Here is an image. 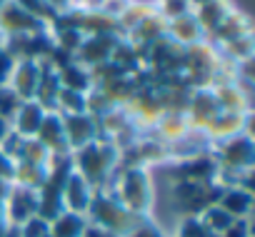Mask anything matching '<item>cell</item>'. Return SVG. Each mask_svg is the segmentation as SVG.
I'll return each instance as SVG.
<instances>
[{
    "label": "cell",
    "instance_id": "6da1fadb",
    "mask_svg": "<svg viewBox=\"0 0 255 237\" xmlns=\"http://www.w3.org/2000/svg\"><path fill=\"white\" fill-rule=\"evenodd\" d=\"M73 158V170L93 187V190H108L115 172H118V160H120V153L118 148L105 140V138H98L95 143L70 153Z\"/></svg>",
    "mask_w": 255,
    "mask_h": 237
},
{
    "label": "cell",
    "instance_id": "7a4b0ae2",
    "mask_svg": "<svg viewBox=\"0 0 255 237\" xmlns=\"http://www.w3.org/2000/svg\"><path fill=\"white\" fill-rule=\"evenodd\" d=\"M108 192L115 195V200L130 210L138 217H148L155 202V190H153V177L148 172V167H138V165H118V172L108 187Z\"/></svg>",
    "mask_w": 255,
    "mask_h": 237
},
{
    "label": "cell",
    "instance_id": "3957f363",
    "mask_svg": "<svg viewBox=\"0 0 255 237\" xmlns=\"http://www.w3.org/2000/svg\"><path fill=\"white\" fill-rule=\"evenodd\" d=\"M220 65H223L220 50L210 40H200V43L185 48V55H183V80H185V85L190 90L213 87Z\"/></svg>",
    "mask_w": 255,
    "mask_h": 237
},
{
    "label": "cell",
    "instance_id": "277c9868",
    "mask_svg": "<svg viewBox=\"0 0 255 237\" xmlns=\"http://www.w3.org/2000/svg\"><path fill=\"white\" fill-rule=\"evenodd\" d=\"M85 217H88V222H93V225H98V227L113 232L115 237H125L140 220H145V217L133 215L130 210H125V207L115 200V195L108 192V190H95Z\"/></svg>",
    "mask_w": 255,
    "mask_h": 237
},
{
    "label": "cell",
    "instance_id": "5b68a950",
    "mask_svg": "<svg viewBox=\"0 0 255 237\" xmlns=\"http://www.w3.org/2000/svg\"><path fill=\"white\" fill-rule=\"evenodd\" d=\"M220 187L215 182H173L170 185V205L178 217H198L208 205L218 202Z\"/></svg>",
    "mask_w": 255,
    "mask_h": 237
},
{
    "label": "cell",
    "instance_id": "8992f818",
    "mask_svg": "<svg viewBox=\"0 0 255 237\" xmlns=\"http://www.w3.org/2000/svg\"><path fill=\"white\" fill-rule=\"evenodd\" d=\"M218 167H230V170H253L255 162V143L250 133L233 135L223 143H215L210 148Z\"/></svg>",
    "mask_w": 255,
    "mask_h": 237
},
{
    "label": "cell",
    "instance_id": "52a82bcc",
    "mask_svg": "<svg viewBox=\"0 0 255 237\" xmlns=\"http://www.w3.org/2000/svg\"><path fill=\"white\" fill-rule=\"evenodd\" d=\"M215 172H218V162L213 158V153H203L195 158H185V160H175L173 165V182H215Z\"/></svg>",
    "mask_w": 255,
    "mask_h": 237
},
{
    "label": "cell",
    "instance_id": "ba28073f",
    "mask_svg": "<svg viewBox=\"0 0 255 237\" xmlns=\"http://www.w3.org/2000/svg\"><path fill=\"white\" fill-rule=\"evenodd\" d=\"M0 30L5 35H35V33H45L50 30L48 23H43L40 18L30 15L25 8H20L18 3H5V8L0 10Z\"/></svg>",
    "mask_w": 255,
    "mask_h": 237
},
{
    "label": "cell",
    "instance_id": "9c48e42d",
    "mask_svg": "<svg viewBox=\"0 0 255 237\" xmlns=\"http://www.w3.org/2000/svg\"><path fill=\"white\" fill-rule=\"evenodd\" d=\"M63 117V130H65V140L70 153L95 143L100 138V128H98V117L88 115V112H78V115H60Z\"/></svg>",
    "mask_w": 255,
    "mask_h": 237
},
{
    "label": "cell",
    "instance_id": "30bf717a",
    "mask_svg": "<svg viewBox=\"0 0 255 237\" xmlns=\"http://www.w3.org/2000/svg\"><path fill=\"white\" fill-rule=\"evenodd\" d=\"M220 112L218 107V100H215V92L213 87H198V90H190V100H188V107H185V117L193 130H200L205 133V128L213 123V117Z\"/></svg>",
    "mask_w": 255,
    "mask_h": 237
},
{
    "label": "cell",
    "instance_id": "8fae6325",
    "mask_svg": "<svg viewBox=\"0 0 255 237\" xmlns=\"http://www.w3.org/2000/svg\"><path fill=\"white\" fill-rule=\"evenodd\" d=\"M3 212L8 225H23L38 212V190H28L20 185H10L5 200H3Z\"/></svg>",
    "mask_w": 255,
    "mask_h": 237
},
{
    "label": "cell",
    "instance_id": "7c38bea8",
    "mask_svg": "<svg viewBox=\"0 0 255 237\" xmlns=\"http://www.w3.org/2000/svg\"><path fill=\"white\" fill-rule=\"evenodd\" d=\"M240 133H250V112H223L220 110L213 117V123L205 128V138L210 140V145L223 143Z\"/></svg>",
    "mask_w": 255,
    "mask_h": 237
},
{
    "label": "cell",
    "instance_id": "4fadbf2b",
    "mask_svg": "<svg viewBox=\"0 0 255 237\" xmlns=\"http://www.w3.org/2000/svg\"><path fill=\"white\" fill-rule=\"evenodd\" d=\"M40 82V63L38 60H15V68L10 73L8 87L20 97V100H35V90Z\"/></svg>",
    "mask_w": 255,
    "mask_h": 237
},
{
    "label": "cell",
    "instance_id": "5bb4252c",
    "mask_svg": "<svg viewBox=\"0 0 255 237\" xmlns=\"http://www.w3.org/2000/svg\"><path fill=\"white\" fill-rule=\"evenodd\" d=\"M118 38H123V35H85L83 45L75 53V60L85 68H95V65L110 60V53H113Z\"/></svg>",
    "mask_w": 255,
    "mask_h": 237
},
{
    "label": "cell",
    "instance_id": "9a60e30c",
    "mask_svg": "<svg viewBox=\"0 0 255 237\" xmlns=\"http://www.w3.org/2000/svg\"><path fill=\"white\" fill-rule=\"evenodd\" d=\"M35 140L50 153V155H70L65 130H63V117L58 112H45V120L35 135Z\"/></svg>",
    "mask_w": 255,
    "mask_h": 237
},
{
    "label": "cell",
    "instance_id": "2e32d148",
    "mask_svg": "<svg viewBox=\"0 0 255 237\" xmlns=\"http://www.w3.org/2000/svg\"><path fill=\"white\" fill-rule=\"evenodd\" d=\"M165 33H168V20L155 10V13H150L143 23H138L128 35H123V38H128L135 48H140V50H148L153 43H158L160 38H165Z\"/></svg>",
    "mask_w": 255,
    "mask_h": 237
},
{
    "label": "cell",
    "instance_id": "e0dca14e",
    "mask_svg": "<svg viewBox=\"0 0 255 237\" xmlns=\"http://www.w3.org/2000/svg\"><path fill=\"white\" fill-rule=\"evenodd\" d=\"M93 195H95V190H93V187H90V185H88V182L73 170V172L68 175L65 185H63V205H65V210L85 215L88 207H90Z\"/></svg>",
    "mask_w": 255,
    "mask_h": 237
},
{
    "label": "cell",
    "instance_id": "ac0fdd59",
    "mask_svg": "<svg viewBox=\"0 0 255 237\" xmlns=\"http://www.w3.org/2000/svg\"><path fill=\"white\" fill-rule=\"evenodd\" d=\"M45 112L48 110H43L35 100H23L20 107L15 110V115H13L10 125H13V130L20 138H35L40 125H43V120H45Z\"/></svg>",
    "mask_w": 255,
    "mask_h": 237
},
{
    "label": "cell",
    "instance_id": "d6986e66",
    "mask_svg": "<svg viewBox=\"0 0 255 237\" xmlns=\"http://www.w3.org/2000/svg\"><path fill=\"white\" fill-rule=\"evenodd\" d=\"M165 35H168L173 43L183 45V48L205 40V33H203V28H200V23H198V18H195L193 10L185 13V15H178V18L168 20V33H165Z\"/></svg>",
    "mask_w": 255,
    "mask_h": 237
},
{
    "label": "cell",
    "instance_id": "ffe728a7",
    "mask_svg": "<svg viewBox=\"0 0 255 237\" xmlns=\"http://www.w3.org/2000/svg\"><path fill=\"white\" fill-rule=\"evenodd\" d=\"M218 107L223 112H250V92L240 85V82H220L213 85Z\"/></svg>",
    "mask_w": 255,
    "mask_h": 237
},
{
    "label": "cell",
    "instance_id": "44dd1931",
    "mask_svg": "<svg viewBox=\"0 0 255 237\" xmlns=\"http://www.w3.org/2000/svg\"><path fill=\"white\" fill-rule=\"evenodd\" d=\"M253 33V25H250V20H248V15H243V13H238L235 8L225 15V20L205 38V40H210L213 45H223V43H230V40H235V38H240V35H250Z\"/></svg>",
    "mask_w": 255,
    "mask_h": 237
},
{
    "label": "cell",
    "instance_id": "7402d4cb",
    "mask_svg": "<svg viewBox=\"0 0 255 237\" xmlns=\"http://www.w3.org/2000/svg\"><path fill=\"white\" fill-rule=\"evenodd\" d=\"M218 205L233 220H248L253 212V190L250 187H225L218 197Z\"/></svg>",
    "mask_w": 255,
    "mask_h": 237
},
{
    "label": "cell",
    "instance_id": "603a6c76",
    "mask_svg": "<svg viewBox=\"0 0 255 237\" xmlns=\"http://www.w3.org/2000/svg\"><path fill=\"white\" fill-rule=\"evenodd\" d=\"M153 130L158 133V135H153V138H158V140L165 143V145H173V143H178L180 138H185L193 128H190V123H188L185 112H163V115L158 117V123L153 125Z\"/></svg>",
    "mask_w": 255,
    "mask_h": 237
},
{
    "label": "cell",
    "instance_id": "cb8c5ba5",
    "mask_svg": "<svg viewBox=\"0 0 255 237\" xmlns=\"http://www.w3.org/2000/svg\"><path fill=\"white\" fill-rule=\"evenodd\" d=\"M58 92H60L58 70H55L50 63H40V82H38V90H35V102H38L43 110L55 112Z\"/></svg>",
    "mask_w": 255,
    "mask_h": 237
},
{
    "label": "cell",
    "instance_id": "d4e9b609",
    "mask_svg": "<svg viewBox=\"0 0 255 237\" xmlns=\"http://www.w3.org/2000/svg\"><path fill=\"white\" fill-rule=\"evenodd\" d=\"M55 70H58L60 87L75 90V92H90V90H93L90 70H88L85 65H80L78 60H70V63H65L63 68H55Z\"/></svg>",
    "mask_w": 255,
    "mask_h": 237
},
{
    "label": "cell",
    "instance_id": "484cf974",
    "mask_svg": "<svg viewBox=\"0 0 255 237\" xmlns=\"http://www.w3.org/2000/svg\"><path fill=\"white\" fill-rule=\"evenodd\" d=\"M230 10H233V5L228 3V0H210V3L195 8L193 13H195V18H198V23H200V28H203L205 38H208V35L225 20V15H228Z\"/></svg>",
    "mask_w": 255,
    "mask_h": 237
},
{
    "label": "cell",
    "instance_id": "4316f807",
    "mask_svg": "<svg viewBox=\"0 0 255 237\" xmlns=\"http://www.w3.org/2000/svg\"><path fill=\"white\" fill-rule=\"evenodd\" d=\"M88 225V217L80 212L63 210L53 222H50V237H80Z\"/></svg>",
    "mask_w": 255,
    "mask_h": 237
},
{
    "label": "cell",
    "instance_id": "83f0119b",
    "mask_svg": "<svg viewBox=\"0 0 255 237\" xmlns=\"http://www.w3.org/2000/svg\"><path fill=\"white\" fill-rule=\"evenodd\" d=\"M215 48L220 50V55H223L225 60H230V63H235V65L248 63V60H253V53H255L253 33H250V35H240V38H235V40H230V43H223V45H215Z\"/></svg>",
    "mask_w": 255,
    "mask_h": 237
},
{
    "label": "cell",
    "instance_id": "f1b7e54d",
    "mask_svg": "<svg viewBox=\"0 0 255 237\" xmlns=\"http://www.w3.org/2000/svg\"><path fill=\"white\" fill-rule=\"evenodd\" d=\"M48 177L45 165H33V162H15V172H13V185L28 187V190H40L43 182Z\"/></svg>",
    "mask_w": 255,
    "mask_h": 237
},
{
    "label": "cell",
    "instance_id": "f546056e",
    "mask_svg": "<svg viewBox=\"0 0 255 237\" xmlns=\"http://www.w3.org/2000/svg\"><path fill=\"white\" fill-rule=\"evenodd\" d=\"M85 95H88V92H75V90L60 87L58 100H55V112H58V115H78V112H85Z\"/></svg>",
    "mask_w": 255,
    "mask_h": 237
},
{
    "label": "cell",
    "instance_id": "4dcf8cb0",
    "mask_svg": "<svg viewBox=\"0 0 255 237\" xmlns=\"http://www.w3.org/2000/svg\"><path fill=\"white\" fill-rule=\"evenodd\" d=\"M198 217H200V220H203V225H205L210 232H215V235H220L223 230H228V227L235 222V220H233V217H230V215H228V212L218 205V202L208 205V207H205Z\"/></svg>",
    "mask_w": 255,
    "mask_h": 237
},
{
    "label": "cell",
    "instance_id": "1f68e13d",
    "mask_svg": "<svg viewBox=\"0 0 255 237\" xmlns=\"http://www.w3.org/2000/svg\"><path fill=\"white\" fill-rule=\"evenodd\" d=\"M50 158V153L35 140V138H25L23 148H20V155L15 162H33V165H45Z\"/></svg>",
    "mask_w": 255,
    "mask_h": 237
},
{
    "label": "cell",
    "instance_id": "d6a6232c",
    "mask_svg": "<svg viewBox=\"0 0 255 237\" xmlns=\"http://www.w3.org/2000/svg\"><path fill=\"white\" fill-rule=\"evenodd\" d=\"M175 237H218L215 232H210L200 217H180L178 220V232Z\"/></svg>",
    "mask_w": 255,
    "mask_h": 237
},
{
    "label": "cell",
    "instance_id": "836d02e7",
    "mask_svg": "<svg viewBox=\"0 0 255 237\" xmlns=\"http://www.w3.org/2000/svg\"><path fill=\"white\" fill-rule=\"evenodd\" d=\"M13 3H18L20 8H25L30 15H35V18H40L43 23H48V25H53V20H55V10L45 3V0H13Z\"/></svg>",
    "mask_w": 255,
    "mask_h": 237
},
{
    "label": "cell",
    "instance_id": "e575fe53",
    "mask_svg": "<svg viewBox=\"0 0 255 237\" xmlns=\"http://www.w3.org/2000/svg\"><path fill=\"white\" fill-rule=\"evenodd\" d=\"M18 227H20V237H45V235H50V222L43 220L40 215H33L30 220H25Z\"/></svg>",
    "mask_w": 255,
    "mask_h": 237
},
{
    "label": "cell",
    "instance_id": "d590c367",
    "mask_svg": "<svg viewBox=\"0 0 255 237\" xmlns=\"http://www.w3.org/2000/svg\"><path fill=\"white\" fill-rule=\"evenodd\" d=\"M190 3L188 0H158V13L165 18V20H173L178 15H185L190 13Z\"/></svg>",
    "mask_w": 255,
    "mask_h": 237
},
{
    "label": "cell",
    "instance_id": "8d00e7d4",
    "mask_svg": "<svg viewBox=\"0 0 255 237\" xmlns=\"http://www.w3.org/2000/svg\"><path fill=\"white\" fill-rule=\"evenodd\" d=\"M20 102H23V100H20L8 85L0 87V115H3V117L13 120V115H15V110L20 107Z\"/></svg>",
    "mask_w": 255,
    "mask_h": 237
},
{
    "label": "cell",
    "instance_id": "74e56055",
    "mask_svg": "<svg viewBox=\"0 0 255 237\" xmlns=\"http://www.w3.org/2000/svg\"><path fill=\"white\" fill-rule=\"evenodd\" d=\"M125 237H170V235H168L163 227H158L150 217H145V220H140L130 232H128Z\"/></svg>",
    "mask_w": 255,
    "mask_h": 237
},
{
    "label": "cell",
    "instance_id": "f35d334b",
    "mask_svg": "<svg viewBox=\"0 0 255 237\" xmlns=\"http://www.w3.org/2000/svg\"><path fill=\"white\" fill-rule=\"evenodd\" d=\"M23 143H25V138H20L15 130H10L3 140H0V153H5L8 158H13V160H18V155H20V148H23Z\"/></svg>",
    "mask_w": 255,
    "mask_h": 237
},
{
    "label": "cell",
    "instance_id": "ab89813d",
    "mask_svg": "<svg viewBox=\"0 0 255 237\" xmlns=\"http://www.w3.org/2000/svg\"><path fill=\"white\" fill-rule=\"evenodd\" d=\"M13 68H15V58H13V55L5 50V48H0V87H3V85H8Z\"/></svg>",
    "mask_w": 255,
    "mask_h": 237
},
{
    "label": "cell",
    "instance_id": "60d3db41",
    "mask_svg": "<svg viewBox=\"0 0 255 237\" xmlns=\"http://www.w3.org/2000/svg\"><path fill=\"white\" fill-rule=\"evenodd\" d=\"M218 237H253V230H250V217L248 220H235L228 230H223Z\"/></svg>",
    "mask_w": 255,
    "mask_h": 237
},
{
    "label": "cell",
    "instance_id": "b9f144b4",
    "mask_svg": "<svg viewBox=\"0 0 255 237\" xmlns=\"http://www.w3.org/2000/svg\"><path fill=\"white\" fill-rule=\"evenodd\" d=\"M13 172H15V160L8 158L5 153H0V180L13 182Z\"/></svg>",
    "mask_w": 255,
    "mask_h": 237
},
{
    "label": "cell",
    "instance_id": "7bdbcfd3",
    "mask_svg": "<svg viewBox=\"0 0 255 237\" xmlns=\"http://www.w3.org/2000/svg\"><path fill=\"white\" fill-rule=\"evenodd\" d=\"M80 237H115V235L108 232V230H103V227H98V225H93V222H88Z\"/></svg>",
    "mask_w": 255,
    "mask_h": 237
},
{
    "label": "cell",
    "instance_id": "ee69618b",
    "mask_svg": "<svg viewBox=\"0 0 255 237\" xmlns=\"http://www.w3.org/2000/svg\"><path fill=\"white\" fill-rule=\"evenodd\" d=\"M45 3H48L55 13H65L68 8H73V5H75L73 0H45Z\"/></svg>",
    "mask_w": 255,
    "mask_h": 237
},
{
    "label": "cell",
    "instance_id": "f6af8a7d",
    "mask_svg": "<svg viewBox=\"0 0 255 237\" xmlns=\"http://www.w3.org/2000/svg\"><path fill=\"white\" fill-rule=\"evenodd\" d=\"M75 8H83V10H98L103 5V0H73Z\"/></svg>",
    "mask_w": 255,
    "mask_h": 237
},
{
    "label": "cell",
    "instance_id": "bcb514c9",
    "mask_svg": "<svg viewBox=\"0 0 255 237\" xmlns=\"http://www.w3.org/2000/svg\"><path fill=\"white\" fill-rule=\"evenodd\" d=\"M10 130H13L10 120H8V117H3V115H0V140H3V138H5Z\"/></svg>",
    "mask_w": 255,
    "mask_h": 237
},
{
    "label": "cell",
    "instance_id": "7dc6e473",
    "mask_svg": "<svg viewBox=\"0 0 255 237\" xmlns=\"http://www.w3.org/2000/svg\"><path fill=\"white\" fill-rule=\"evenodd\" d=\"M3 237H20V227L18 225H8L5 232H3Z\"/></svg>",
    "mask_w": 255,
    "mask_h": 237
},
{
    "label": "cell",
    "instance_id": "c3c4849f",
    "mask_svg": "<svg viewBox=\"0 0 255 237\" xmlns=\"http://www.w3.org/2000/svg\"><path fill=\"white\" fill-rule=\"evenodd\" d=\"M10 185H13V182H5V180H0V200H5V195H8Z\"/></svg>",
    "mask_w": 255,
    "mask_h": 237
},
{
    "label": "cell",
    "instance_id": "681fc988",
    "mask_svg": "<svg viewBox=\"0 0 255 237\" xmlns=\"http://www.w3.org/2000/svg\"><path fill=\"white\" fill-rule=\"evenodd\" d=\"M190 3V8L195 10V8H200V5H205V3H210V0H188Z\"/></svg>",
    "mask_w": 255,
    "mask_h": 237
},
{
    "label": "cell",
    "instance_id": "f907efd6",
    "mask_svg": "<svg viewBox=\"0 0 255 237\" xmlns=\"http://www.w3.org/2000/svg\"><path fill=\"white\" fill-rule=\"evenodd\" d=\"M5 227H8V222L3 220V222H0V237H3V232H5Z\"/></svg>",
    "mask_w": 255,
    "mask_h": 237
},
{
    "label": "cell",
    "instance_id": "816d5d0a",
    "mask_svg": "<svg viewBox=\"0 0 255 237\" xmlns=\"http://www.w3.org/2000/svg\"><path fill=\"white\" fill-rule=\"evenodd\" d=\"M5 220V212H3V200H0V222Z\"/></svg>",
    "mask_w": 255,
    "mask_h": 237
},
{
    "label": "cell",
    "instance_id": "f5cc1de1",
    "mask_svg": "<svg viewBox=\"0 0 255 237\" xmlns=\"http://www.w3.org/2000/svg\"><path fill=\"white\" fill-rule=\"evenodd\" d=\"M5 3H10V0H0V10H3V8H5Z\"/></svg>",
    "mask_w": 255,
    "mask_h": 237
},
{
    "label": "cell",
    "instance_id": "db71d44e",
    "mask_svg": "<svg viewBox=\"0 0 255 237\" xmlns=\"http://www.w3.org/2000/svg\"><path fill=\"white\" fill-rule=\"evenodd\" d=\"M45 237H50V235H45Z\"/></svg>",
    "mask_w": 255,
    "mask_h": 237
}]
</instances>
